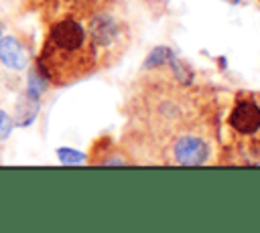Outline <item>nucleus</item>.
I'll use <instances>...</instances> for the list:
<instances>
[{"instance_id":"nucleus-1","label":"nucleus","mask_w":260,"mask_h":233,"mask_svg":"<svg viewBox=\"0 0 260 233\" xmlns=\"http://www.w3.org/2000/svg\"><path fill=\"white\" fill-rule=\"evenodd\" d=\"M138 122L142 134L158 146L160 162L197 166L211 154L209 126L201 118L195 97L185 85H150L138 99Z\"/></svg>"},{"instance_id":"nucleus-2","label":"nucleus","mask_w":260,"mask_h":233,"mask_svg":"<svg viewBox=\"0 0 260 233\" xmlns=\"http://www.w3.org/2000/svg\"><path fill=\"white\" fill-rule=\"evenodd\" d=\"M47 26L49 30L37 57V69L45 81L65 87L98 71L93 45L79 16L65 14Z\"/></svg>"},{"instance_id":"nucleus-3","label":"nucleus","mask_w":260,"mask_h":233,"mask_svg":"<svg viewBox=\"0 0 260 233\" xmlns=\"http://www.w3.org/2000/svg\"><path fill=\"white\" fill-rule=\"evenodd\" d=\"M225 140L238 162L260 164V93L236 95L225 118Z\"/></svg>"},{"instance_id":"nucleus-4","label":"nucleus","mask_w":260,"mask_h":233,"mask_svg":"<svg viewBox=\"0 0 260 233\" xmlns=\"http://www.w3.org/2000/svg\"><path fill=\"white\" fill-rule=\"evenodd\" d=\"M87 18H89V22L85 28H87V34H89L93 51H95L98 69L114 65L122 57V53L126 51V47L130 43L126 24L116 20L106 10L93 12Z\"/></svg>"},{"instance_id":"nucleus-5","label":"nucleus","mask_w":260,"mask_h":233,"mask_svg":"<svg viewBox=\"0 0 260 233\" xmlns=\"http://www.w3.org/2000/svg\"><path fill=\"white\" fill-rule=\"evenodd\" d=\"M26 10L37 12L47 24L53 20L71 14V0H22Z\"/></svg>"},{"instance_id":"nucleus-6","label":"nucleus","mask_w":260,"mask_h":233,"mask_svg":"<svg viewBox=\"0 0 260 233\" xmlns=\"http://www.w3.org/2000/svg\"><path fill=\"white\" fill-rule=\"evenodd\" d=\"M0 61L14 71H20L26 67V51L14 36H2L0 38Z\"/></svg>"},{"instance_id":"nucleus-7","label":"nucleus","mask_w":260,"mask_h":233,"mask_svg":"<svg viewBox=\"0 0 260 233\" xmlns=\"http://www.w3.org/2000/svg\"><path fill=\"white\" fill-rule=\"evenodd\" d=\"M114 0H71V14L79 16V18H87L93 12L106 10L108 4H112Z\"/></svg>"},{"instance_id":"nucleus-8","label":"nucleus","mask_w":260,"mask_h":233,"mask_svg":"<svg viewBox=\"0 0 260 233\" xmlns=\"http://www.w3.org/2000/svg\"><path fill=\"white\" fill-rule=\"evenodd\" d=\"M10 132H12V120L6 111L0 109V140H6L10 136Z\"/></svg>"},{"instance_id":"nucleus-9","label":"nucleus","mask_w":260,"mask_h":233,"mask_svg":"<svg viewBox=\"0 0 260 233\" xmlns=\"http://www.w3.org/2000/svg\"><path fill=\"white\" fill-rule=\"evenodd\" d=\"M228 2H238V0H228Z\"/></svg>"}]
</instances>
